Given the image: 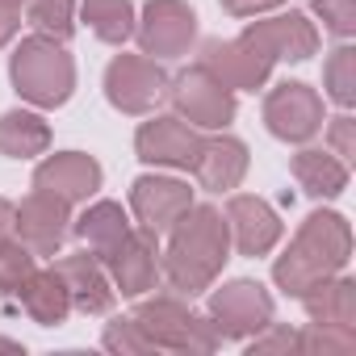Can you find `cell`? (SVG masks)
Returning <instances> with one entry per match:
<instances>
[{"mask_svg":"<svg viewBox=\"0 0 356 356\" xmlns=\"http://www.w3.org/2000/svg\"><path fill=\"white\" fill-rule=\"evenodd\" d=\"M331 147L339 159H352L356 155V138H352V118H335L331 122Z\"/></svg>","mask_w":356,"mask_h":356,"instance_id":"cell-32","label":"cell"},{"mask_svg":"<svg viewBox=\"0 0 356 356\" xmlns=\"http://www.w3.org/2000/svg\"><path fill=\"white\" fill-rule=\"evenodd\" d=\"M13 84L26 101H34L42 109H55L76 88V63H72V55L63 51L59 38L34 34L13 51Z\"/></svg>","mask_w":356,"mask_h":356,"instance_id":"cell-3","label":"cell"},{"mask_svg":"<svg viewBox=\"0 0 356 356\" xmlns=\"http://www.w3.org/2000/svg\"><path fill=\"white\" fill-rule=\"evenodd\" d=\"M327 92L335 105H352L356 101V55L352 47H339L331 59H327Z\"/></svg>","mask_w":356,"mask_h":356,"instance_id":"cell-28","label":"cell"},{"mask_svg":"<svg viewBox=\"0 0 356 356\" xmlns=\"http://www.w3.org/2000/svg\"><path fill=\"white\" fill-rule=\"evenodd\" d=\"M84 22L92 26V34L101 42H113V47H122L134 34L130 0H84Z\"/></svg>","mask_w":356,"mask_h":356,"instance_id":"cell-25","label":"cell"},{"mask_svg":"<svg viewBox=\"0 0 356 356\" xmlns=\"http://www.w3.org/2000/svg\"><path fill=\"white\" fill-rule=\"evenodd\" d=\"M30 273H34V252L26 243H13V239L0 243V298L17 293Z\"/></svg>","mask_w":356,"mask_h":356,"instance_id":"cell-27","label":"cell"},{"mask_svg":"<svg viewBox=\"0 0 356 356\" xmlns=\"http://www.w3.org/2000/svg\"><path fill=\"white\" fill-rule=\"evenodd\" d=\"M264 122H268V130L277 134V138H285V143H306V138H314L318 134V126H323V101H318V92L310 88V84H277L273 92H268V101H264Z\"/></svg>","mask_w":356,"mask_h":356,"instance_id":"cell-9","label":"cell"},{"mask_svg":"<svg viewBox=\"0 0 356 356\" xmlns=\"http://www.w3.org/2000/svg\"><path fill=\"white\" fill-rule=\"evenodd\" d=\"M105 348H113V352H151L155 343L143 335V327L134 318H113L105 327Z\"/></svg>","mask_w":356,"mask_h":356,"instance_id":"cell-30","label":"cell"},{"mask_svg":"<svg viewBox=\"0 0 356 356\" xmlns=\"http://www.w3.org/2000/svg\"><path fill=\"white\" fill-rule=\"evenodd\" d=\"M134 323L143 327V335H147L155 348H176V352H210V348H218V339H222L210 318L189 314V306H181L176 298L143 302V306L134 310Z\"/></svg>","mask_w":356,"mask_h":356,"instance_id":"cell-4","label":"cell"},{"mask_svg":"<svg viewBox=\"0 0 356 356\" xmlns=\"http://www.w3.org/2000/svg\"><path fill=\"white\" fill-rule=\"evenodd\" d=\"M197 34V17L185 0H147L143 22H138V42L147 59H176L185 55Z\"/></svg>","mask_w":356,"mask_h":356,"instance_id":"cell-8","label":"cell"},{"mask_svg":"<svg viewBox=\"0 0 356 356\" xmlns=\"http://www.w3.org/2000/svg\"><path fill=\"white\" fill-rule=\"evenodd\" d=\"M76 235L88 243V252H92L97 260H109L113 248L130 235V222H126V214H122L118 202H97V206H88V210L80 214Z\"/></svg>","mask_w":356,"mask_h":356,"instance_id":"cell-21","label":"cell"},{"mask_svg":"<svg viewBox=\"0 0 356 356\" xmlns=\"http://www.w3.org/2000/svg\"><path fill=\"white\" fill-rule=\"evenodd\" d=\"M227 218L214 206H189L181 214V222L172 227V243L163 256V277L176 293H202L210 289V281L218 277V268L227 264Z\"/></svg>","mask_w":356,"mask_h":356,"instance_id":"cell-1","label":"cell"},{"mask_svg":"<svg viewBox=\"0 0 356 356\" xmlns=\"http://www.w3.org/2000/svg\"><path fill=\"white\" fill-rule=\"evenodd\" d=\"M105 92L122 113H151L168 97V76L147 55H118L105 72Z\"/></svg>","mask_w":356,"mask_h":356,"instance_id":"cell-6","label":"cell"},{"mask_svg":"<svg viewBox=\"0 0 356 356\" xmlns=\"http://www.w3.org/2000/svg\"><path fill=\"white\" fill-rule=\"evenodd\" d=\"M227 231L235 235V248L243 256H264L281 239V218L260 197H231V206H227Z\"/></svg>","mask_w":356,"mask_h":356,"instance_id":"cell-17","label":"cell"},{"mask_svg":"<svg viewBox=\"0 0 356 356\" xmlns=\"http://www.w3.org/2000/svg\"><path fill=\"white\" fill-rule=\"evenodd\" d=\"M202 67L235 92V88H260L273 72V59L256 51L248 38H235V42H206Z\"/></svg>","mask_w":356,"mask_h":356,"instance_id":"cell-13","label":"cell"},{"mask_svg":"<svg viewBox=\"0 0 356 356\" xmlns=\"http://www.w3.org/2000/svg\"><path fill=\"white\" fill-rule=\"evenodd\" d=\"M34 189L42 193H55L63 197L67 206L72 202H84L101 189V163L92 155H80V151H63V155H51L47 163H38L34 172Z\"/></svg>","mask_w":356,"mask_h":356,"instance_id":"cell-14","label":"cell"},{"mask_svg":"<svg viewBox=\"0 0 356 356\" xmlns=\"http://www.w3.org/2000/svg\"><path fill=\"white\" fill-rule=\"evenodd\" d=\"M17 298H22L26 314H30L34 323H42V327L63 323L67 310H72V293H67V281L59 277V268H42V273L34 268V273L22 281Z\"/></svg>","mask_w":356,"mask_h":356,"instance_id":"cell-20","label":"cell"},{"mask_svg":"<svg viewBox=\"0 0 356 356\" xmlns=\"http://www.w3.org/2000/svg\"><path fill=\"white\" fill-rule=\"evenodd\" d=\"M51 143V130L38 113H26V109H13L0 118V155L9 159H30V155H42Z\"/></svg>","mask_w":356,"mask_h":356,"instance_id":"cell-24","label":"cell"},{"mask_svg":"<svg viewBox=\"0 0 356 356\" xmlns=\"http://www.w3.org/2000/svg\"><path fill=\"white\" fill-rule=\"evenodd\" d=\"M314 13H318L339 38H348V34L356 30V9H352V0H314Z\"/></svg>","mask_w":356,"mask_h":356,"instance_id":"cell-31","label":"cell"},{"mask_svg":"<svg viewBox=\"0 0 356 356\" xmlns=\"http://www.w3.org/2000/svg\"><path fill=\"white\" fill-rule=\"evenodd\" d=\"M293 176L310 197H339L348 185V163L331 151H298L293 155Z\"/></svg>","mask_w":356,"mask_h":356,"instance_id":"cell-23","label":"cell"},{"mask_svg":"<svg viewBox=\"0 0 356 356\" xmlns=\"http://www.w3.org/2000/svg\"><path fill=\"white\" fill-rule=\"evenodd\" d=\"M0 5H13V9H22V0H0Z\"/></svg>","mask_w":356,"mask_h":356,"instance_id":"cell-38","label":"cell"},{"mask_svg":"<svg viewBox=\"0 0 356 356\" xmlns=\"http://www.w3.org/2000/svg\"><path fill=\"white\" fill-rule=\"evenodd\" d=\"M30 26L47 38H72V0H30Z\"/></svg>","mask_w":356,"mask_h":356,"instance_id":"cell-26","label":"cell"},{"mask_svg":"<svg viewBox=\"0 0 356 356\" xmlns=\"http://www.w3.org/2000/svg\"><path fill=\"white\" fill-rule=\"evenodd\" d=\"M277 348H289V352H293V348H298V331H285V327H281V331H273L268 339H256L252 352H277Z\"/></svg>","mask_w":356,"mask_h":356,"instance_id":"cell-34","label":"cell"},{"mask_svg":"<svg viewBox=\"0 0 356 356\" xmlns=\"http://www.w3.org/2000/svg\"><path fill=\"white\" fill-rule=\"evenodd\" d=\"M13 231L34 256H55L63 235H67V202L55 193L34 189L17 210H13Z\"/></svg>","mask_w":356,"mask_h":356,"instance_id":"cell-10","label":"cell"},{"mask_svg":"<svg viewBox=\"0 0 356 356\" xmlns=\"http://www.w3.org/2000/svg\"><path fill=\"white\" fill-rule=\"evenodd\" d=\"M168 97L176 101V109L189 126H202V130H218L235 118V92L222 80H214L202 63L176 76L168 84Z\"/></svg>","mask_w":356,"mask_h":356,"instance_id":"cell-5","label":"cell"},{"mask_svg":"<svg viewBox=\"0 0 356 356\" xmlns=\"http://www.w3.org/2000/svg\"><path fill=\"white\" fill-rule=\"evenodd\" d=\"M0 348H5V352H22V343H13V339H0Z\"/></svg>","mask_w":356,"mask_h":356,"instance_id":"cell-37","label":"cell"},{"mask_svg":"<svg viewBox=\"0 0 356 356\" xmlns=\"http://www.w3.org/2000/svg\"><path fill=\"white\" fill-rule=\"evenodd\" d=\"M356 348V331L352 327H310L306 335H298V352H352Z\"/></svg>","mask_w":356,"mask_h":356,"instance_id":"cell-29","label":"cell"},{"mask_svg":"<svg viewBox=\"0 0 356 356\" xmlns=\"http://www.w3.org/2000/svg\"><path fill=\"white\" fill-rule=\"evenodd\" d=\"M277 5H281V0H222V9L231 17H256V13H268Z\"/></svg>","mask_w":356,"mask_h":356,"instance_id":"cell-33","label":"cell"},{"mask_svg":"<svg viewBox=\"0 0 356 356\" xmlns=\"http://www.w3.org/2000/svg\"><path fill=\"white\" fill-rule=\"evenodd\" d=\"M210 318H214L218 335L243 339V335H256V331L273 327V298L256 281H231V285L214 289Z\"/></svg>","mask_w":356,"mask_h":356,"instance_id":"cell-7","label":"cell"},{"mask_svg":"<svg viewBox=\"0 0 356 356\" xmlns=\"http://www.w3.org/2000/svg\"><path fill=\"white\" fill-rule=\"evenodd\" d=\"M306 314L318 327H352L356 323V285L352 281H318L302 293Z\"/></svg>","mask_w":356,"mask_h":356,"instance_id":"cell-22","label":"cell"},{"mask_svg":"<svg viewBox=\"0 0 356 356\" xmlns=\"http://www.w3.org/2000/svg\"><path fill=\"white\" fill-rule=\"evenodd\" d=\"M243 38L264 51L273 63L277 59H310L318 51V34L314 26L302 17V13H289V17H273V22H256L243 30Z\"/></svg>","mask_w":356,"mask_h":356,"instance_id":"cell-16","label":"cell"},{"mask_svg":"<svg viewBox=\"0 0 356 356\" xmlns=\"http://www.w3.org/2000/svg\"><path fill=\"white\" fill-rule=\"evenodd\" d=\"M134 147H138V159H147V163L193 168V159L202 151V134L185 118H151L134 134Z\"/></svg>","mask_w":356,"mask_h":356,"instance_id":"cell-12","label":"cell"},{"mask_svg":"<svg viewBox=\"0 0 356 356\" xmlns=\"http://www.w3.org/2000/svg\"><path fill=\"white\" fill-rule=\"evenodd\" d=\"M17 26H22L17 9H13V5H0V47H5V42L17 34Z\"/></svg>","mask_w":356,"mask_h":356,"instance_id":"cell-35","label":"cell"},{"mask_svg":"<svg viewBox=\"0 0 356 356\" xmlns=\"http://www.w3.org/2000/svg\"><path fill=\"white\" fill-rule=\"evenodd\" d=\"M155 239H159V235H151L147 227H143V231H130V235L113 248V256L105 260L122 293L138 298V293L155 289V277H159V243H155Z\"/></svg>","mask_w":356,"mask_h":356,"instance_id":"cell-15","label":"cell"},{"mask_svg":"<svg viewBox=\"0 0 356 356\" xmlns=\"http://www.w3.org/2000/svg\"><path fill=\"white\" fill-rule=\"evenodd\" d=\"M59 277L67 281V293H72V306H80L84 314H105L113 306V285L101 268L97 256L88 252H76V256H63L59 264Z\"/></svg>","mask_w":356,"mask_h":356,"instance_id":"cell-19","label":"cell"},{"mask_svg":"<svg viewBox=\"0 0 356 356\" xmlns=\"http://www.w3.org/2000/svg\"><path fill=\"white\" fill-rule=\"evenodd\" d=\"M9 235H13V206L0 197V243H5Z\"/></svg>","mask_w":356,"mask_h":356,"instance_id":"cell-36","label":"cell"},{"mask_svg":"<svg viewBox=\"0 0 356 356\" xmlns=\"http://www.w3.org/2000/svg\"><path fill=\"white\" fill-rule=\"evenodd\" d=\"M248 172V147L239 138H202V151L193 159L197 185L210 193H231Z\"/></svg>","mask_w":356,"mask_h":356,"instance_id":"cell-18","label":"cell"},{"mask_svg":"<svg viewBox=\"0 0 356 356\" xmlns=\"http://www.w3.org/2000/svg\"><path fill=\"white\" fill-rule=\"evenodd\" d=\"M348 252H352V231L339 214H310L302 222V231L293 235L289 252L277 260L273 277L285 293L302 298L310 285L335 277L343 264H348Z\"/></svg>","mask_w":356,"mask_h":356,"instance_id":"cell-2","label":"cell"},{"mask_svg":"<svg viewBox=\"0 0 356 356\" xmlns=\"http://www.w3.org/2000/svg\"><path fill=\"white\" fill-rule=\"evenodd\" d=\"M130 206L138 214V222L151 231V235H163L181 222V214L193 206V189L172 181V176H138L134 181V193H130Z\"/></svg>","mask_w":356,"mask_h":356,"instance_id":"cell-11","label":"cell"}]
</instances>
